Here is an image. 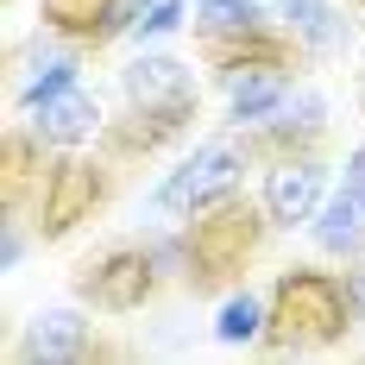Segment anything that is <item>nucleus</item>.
Instances as JSON below:
<instances>
[{"label": "nucleus", "mask_w": 365, "mask_h": 365, "mask_svg": "<svg viewBox=\"0 0 365 365\" xmlns=\"http://www.w3.org/2000/svg\"><path fill=\"white\" fill-rule=\"evenodd\" d=\"M126 95L139 113H164V120H182L189 113V70L177 57H139L126 70Z\"/></svg>", "instance_id": "nucleus-4"}, {"label": "nucleus", "mask_w": 365, "mask_h": 365, "mask_svg": "<svg viewBox=\"0 0 365 365\" xmlns=\"http://www.w3.org/2000/svg\"><path fill=\"white\" fill-rule=\"evenodd\" d=\"M44 19L63 32H120L145 19V0H44Z\"/></svg>", "instance_id": "nucleus-8"}, {"label": "nucleus", "mask_w": 365, "mask_h": 365, "mask_svg": "<svg viewBox=\"0 0 365 365\" xmlns=\"http://www.w3.org/2000/svg\"><path fill=\"white\" fill-rule=\"evenodd\" d=\"M252 240H258L252 208H220V215L195 220V233H189V264H195V277H220V271H233L240 258L252 252Z\"/></svg>", "instance_id": "nucleus-3"}, {"label": "nucleus", "mask_w": 365, "mask_h": 365, "mask_svg": "<svg viewBox=\"0 0 365 365\" xmlns=\"http://www.w3.org/2000/svg\"><path fill=\"white\" fill-rule=\"evenodd\" d=\"M353 290H340L322 271H290L277 284V340L284 346H309V340H334L346 328Z\"/></svg>", "instance_id": "nucleus-1"}, {"label": "nucleus", "mask_w": 365, "mask_h": 365, "mask_svg": "<svg viewBox=\"0 0 365 365\" xmlns=\"http://www.w3.org/2000/svg\"><path fill=\"white\" fill-rule=\"evenodd\" d=\"M353 309H359V315H365V271H359V277H353Z\"/></svg>", "instance_id": "nucleus-18"}, {"label": "nucleus", "mask_w": 365, "mask_h": 365, "mask_svg": "<svg viewBox=\"0 0 365 365\" xmlns=\"http://www.w3.org/2000/svg\"><path fill=\"white\" fill-rule=\"evenodd\" d=\"M177 26H182V0H158L133 32H139V38H158V32H177Z\"/></svg>", "instance_id": "nucleus-15"}, {"label": "nucleus", "mask_w": 365, "mask_h": 365, "mask_svg": "<svg viewBox=\"0 0 365 365\" xmlns=\"http://www.w3.org/2000/svg\"><path fill=\"white\" fill-rule=\"evenodd\" d=\"M315 240H322L328 252H353V246H365V202L353 195V189H340L328 208H322V220H315Z\"/></svg>", "instance_id": "nucleus-12"}, {"label": "nucleus", "mask_w": 365, "mask_h": 365, "mask_svg": "<svg viewBox=\"0 0 365 365\" xmlns=\"http://www.w3.org/2000/svg\"><path fill=\"white\" fill-rule=\"evenodd\" d=\"M95 195H101V177L88 164H57L51 182H44V233H70L95 208Z\"/></svg>", "instance_id": "nucleus-6"}, {"label": "nucleus", "mask_w": 365, "mask_h": 365, "mask_svg": "<svg viewBox=\"0 0 365 365\" xmlns=\"http://www.w3.org/2000/svg\"><path fill=\"white\" fill-rule=\"evenodd\" d=\"M346 189H353V195L365 202V145L353 151V164H346Z\"/></svg>", "instance_id": "nucleus-17"}, {"label": "nucleus", "mask_w": 365, "mask_h": 365, "mask_svg": "<svg viewBox=\"0 0 365 365\" xmlns=\"http://www.w3.org/2000/svg\"><path fill=\"white\" fill-rule=\"evenodd\" d=\"M284 26H290L302 44H334V38H340V19H334L328 0H284Z\"/></svg>", "instance_id": "nucleus-13"}, {"label": "nucleus", "mask_w": 365, "mask_h": 365, "mask_svg": "<svg viewBox=\"0 0 365 365\" xmlns=\"http://www.w3.org/2000/svg\"><path fill=\"white\" fill-rule=\"evenodd\" d=\"M315 208H322V170H315V164H284V170H271V182H264V215L277 220V227L315 220Z\"/></svg>", "instance_id": "nucleus-7"}, {"label": "nucleus", "mask_w": 365, "mask_h": 365, "mask_svg": "<svg viewBox=\"0 0 365 365\" xmlns=\"http://www.w3.org/2000/svg\"><path fill=\"white\" fill-rule=\"evenodd\" d=\"M220 340H252L258 334V296H233L227 309H220Z\"/></svg>", "instance_id": "nucleus-14"}, {"label": "nucleus", "mask_w": 365, "mask_h": 365, "mask_svg": "<svg viewBox=\"0 0 365 365\" xmlns=\"http://www.w3.org/2000/svg\"><path fill=\"white\" fill-rule=\"evenodd\" d=\"M195 6H208L220 26H246L252 19V0H195Z\"/></svg>", "instance_id": "nucleus-16"}, {"label": "nucleus", "mask_w": 365, "mask_h": 365, "mask_svg": "<svg viewBox=\"0 0 365 365\" xmlns=\"http://www.w3.org/2000/svg\"><path fill=\"white\" fill-rule=\"evenodd\" d=\"M151 258H139V252H120V258H108L82 290L95 296L101 309H133V302H145V290H151Z\"/></svg>", "instance_id": "nucleus-9"}, {"label": "nucleus", "mask_w": 365, "mask_h": 365, "mask_svg": "<svg viewBox=\"0 0 365 365\" xmlns=\"http://www.w3.org/2000/svg\"><path fill=\"white\" fill-rule=\"evenodd\" d=\"M290 95V82L277 76V63H258V70H233L227 76V101H233V120H264V113L277 108Z\"/></svg>", "instance_id": "nucleus-11"}, {"label": "nucleus", "mask_w": 365, "mask_h": 365, "mask_svg": "<svg viewBox=\"0 0 365 365\" xmlns=\"http://www.w3.org/2000/svg\"><path fill=\"white\" fill-rule=\"evenodd\" d=\"M82 353H88V322H82L76 309H51V315H38L32 340H26V359H32V365L82 359Z\"/></svg>", "instance_id": "nucleus-10"}, {"label": "nucleus", "mask_w": 365, "mask_h": 365, "mask_svg": "<svg viewBox=\"0 0 365 365\" xmlns=\"http://www.w3.org/2000/svg\"><path fill=\"white\" fill-rule=\"evenodd\" d=\"M233 182H240V151H233V145H202L182 170H170V177H164L158 208H170V215H195V208L220 202Z\"/></svg>", "instance_id": "nucleus-2"}, {"label": "nucleus", "mask_w": 365, "mask_h": 365, "mask_svg": "<svg viewBox=\"0 0 365 365\" xmlns=\"http://www.w3.org/2000/svg\"><path fill=\"white\" fill-rule=\"evenodd\" d=\"M26 108H32L38 139H51V145H76V139H88V133H95V120H101L95 95H88V88H76V82L51 88V95H38V101H26Z\"/></svg>", "instance_id": "nucleus-5"}]
</instances>
